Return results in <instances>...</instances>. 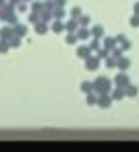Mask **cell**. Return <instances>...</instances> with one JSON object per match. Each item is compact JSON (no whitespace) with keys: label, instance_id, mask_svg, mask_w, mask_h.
<instances>
[{"label":"cell","instance_id":"1","mask_svg":"<svg viewBox=\"0 0 139 152\" xmlns=\"http://www.w3.org/2000/svg\"><path fill=\"white\" fill-rule=\"evenodd\" d=\"M79 56H82V57L89 56V49L87 48H79Z\"/></svg>","mask_w":139,"mask_h":152},{"label":"cell","instance_id":"2","mask_svg":"<svg viewBox=\"0 0 139 152\" xmlns=\"http://www.w3.org/2000/svg\"><path fill=\"white\" fill-rule=\"evenodd\" d=\"M95 67H97V61L95 59L89 61V69H95Z\"/></svg>","mask_w":139,"mask_h":152},{"label":"cell","instance_id":"3","mask_svg":"<svg viewBox=\"0 0 139 152\" xmlns=\"http://www.w3.org/2000/svg\"><path fill=\"white\" fill-rule=\"evenodd\" d=\"M90 88H92V85H90V83H87V82L82 83V90H90Z\"/></svg>","mask_w":139,"mask_h":152},{"label":"cell","instance_id":"4","mask_svg":"<svg viewBox=\"0 0 139 152\" xmlns=\"http://www.w3.org/2000/svg\"><path fill=\"white\" fill-rule=\"evenodd\" d=\"M62 30V23H56L54 25V31H61Z\"/></svg>","mask_w":139,"mask_h":152},{"label":"cell","instance_id":"5","mask_svg":"<svg viewBox=\"0 0 139 152\" xmlns=\"http://www.w3.org/2000/svg\"><path fill=\"white\" fill-rule=\"evenodd\" d=\"M128 66H129V61H128V59H126V61L123 59V61H121V67H123V69H126Z\"/></svg>","mask_w":139,"mask_h":152},{"label":"cell","instance_id":"6","mask_svg":"<svg viewBox=\"0 0 139 152\" xmlns=\"http://www.w3.org/2000/svg\"><path fill=\"white\" fill-rule=\"evenodd\" d=\"M128 95H136V88H134V87H129V90H128Z\"/></svg>","mask_w":139,"mask_h":152},{"label":"cell","instance_id":"7","mask_svg":"<svg viewBox=\"0 0 139 152\" xmlns=\"http://www.w3.org/2000/svg\"><path fill=\"white\" fill-rule=\"evenodd\" d=\"M116 79H118V82H119V83H123V82H124V79H128V77H124V75H118Z\"/></svg>","mask_w":139,"mask_h":152},{"label":"cell","instance_id":"8","mask_svg":"<svg viewBox=\"0 0 139 152\" xmlns=\"http://www.w3.org/2000/svg\"><path fill=\"white\" fill-rule=\"evenodd\" d=\"M72 15H75V17H77V15H80V10H79V8H72Z\"/></svg>","mask_w":139,"mask_h":152},{"label":"cell","instance_id":"9","mask_svg":"<svg viewBox=\"0 0 139 152\" xmlns=\"http://www.w3.org/2000/svg\"><path fill=\"white\" fill-rule=\"evenodd\" d=\"M44 25H40V26H38V33H44V30H46V28H43Z\"/></svg>","mask_w":139,"mask_h":152},{"label":"cell","instance_id":"10","mask_svg":"<svg viewBox=\"0 0 139 152\" xmlns=\"http://www.w3.org/2000/svg\"><path fill=\"white\" fill-rule=\"evenodd\" d=\"M74 41H75V36H72V34H70V36L67 38V43H74Z\"/></svg>","mask_w":139,"mask_h":152},{"label":"cell","instance_id":"11","mask_svg":"<svg viewBox=\"0 0 139 152\" xmlns=\"http://www.w3.org/2000/svg\"><path fill=\"white\" fill-rule=\"evenodd\" d=\"M67 26H69V30H74V28H75V23H74V21H70V23L67 25Z\"/></svg>","mask_w":139,"mask_h":152},{"label":"cell","instance_id":"12","mask_svg":"<svg viewBox=\"0 0 139 152\" xmlns=\"http://www.w3.org/2000/svg\"><path fill=\"white\" fill-rule=\"evenodd\" d=\"M115 66V61H108V67H113Z\"/></svg>","mask_w":139,"mask_h":152}]
</instances>
